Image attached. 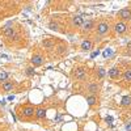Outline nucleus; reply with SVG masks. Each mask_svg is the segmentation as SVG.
Masks as SVG:
<instances>
[{"mask_svg": "<svg viewBox=\"0 0 131 131\" xmlns=\"http://www.w3.org/2000/svg\"><path fill=\"white\" fill-rule=\"evenodd\" d=\"M109 31V24L107 23H98L97 24V33L100 36H104Z\"/></svg>", "mask_w": 131, "mask_h": 131, "instance_id": "f257e3e1", "label": "nucleus"}, {"mask_svg": "<svg viewBox=\"0 0 131 131\" xmlns=\"http://www.w3.org/2000/svg\"><path fill=\"white\" fill-rule=\"evenodd\" d=\"M118 16L122 20H131V9L130 8H123L118 12Z\"/></svg>", "mask_w": 131, "mask_h": 131, "instance_id": "f03ea898", "label": "nucleus"}, {"mask_svg": "<svg viewBox=\"0 0 131 131\" xmlns=\"http://www.w3.org/2000/svg\"><path fill=\"white\" fill-rule=\"evenodd\" d=\"M114 30H115L117 34H123V33H126V30H127V26H126L125 23L121 21V23H117L114 25Z\"/></svg>", "mask_w": 131, "mask_h": 131, "instance_id": "7ed1b4c3", "label": "nucleus"}, {"mask_svg": "<svg viewBox=\"0 0 131 131\" xmlns=\"http://www.w3.org/2000/svg\"><path fill=\"white\" fill-rule=\"evenodd\" d=\"M43 63V57L39 55V54H36V55H33L31 58V64L34 66V67H38V66H42Z\"/></svg>", "mask_w": 131, "mask_h": 131, "instance_id": "20e7f679", "label": "nucleus"}, {"mask_svg": "<svg viewBox=\"0 0 131 131\" xmlns=\"http://www.w3.org/2000/svg\"><path fill=\"white\" fill-rule=\"evenodd\" d=\"M3 33H4V36H5V37H8V38H13L16 30L13 29V26H5V28L3 29Z\"/></svg>", "mask_w": 131, "mask_h": 131, "instance_id": "39448f33", "label": "nucleus"}, {"mask_svg": "<svg viewBox=\"0 0 131 131\" xmlns=\"http://www.w3.org/2000/svg\"><path fill=\"white\" fill-rule=\"evenodd\" d=\"M34 109H33L31 106H25L24 109H23V115L24 117H26V118H30L31 115H34Z\"/></svg>", "mask_w": 131, "mask_h": 131, "instance_id": "423d86ee", "label": "nucleus"}, {"mask_svg": "<svg viewBox=\"0 0 131 131\" xmlns=\"http://www.w3.org/2000/svg\"><path fill=\"white\" fill-rule=\"evenodd\" d=\"M85 76H86V72L84 68H78L75 72V78L78 79V80H84L85 79Z\"/></svg>", "mask_w": 131, "mask_h": 131, "instance_id": "0eeeda50", "label": "nucleus"}, {"mask_svg": "<svg viewBox=\"0 0 131 131\" xmlns=\"http://www.w3.org/2000/svg\"><path fill=\"white\" fill-rule=\"evenodd\" d=\"M81 28H83V30H91L93 28V21L89 18H84V23H83Z\"/></svg>", "mask_w": 131, "mask_h": 131, "instance_id": "6e6552de", "label": "nucleus"}, {"mask_svg": "<svg viewBox=\"0 0 131 131\" xmlns=\"http://www.w3.org/2000/svg\"><path fill=\"white\" fill-rule=\"evenodd\" d=\"M84 23V18L81 16H73L72 17V25L73 26H81Z\"/></svg>", "mask_w": 131, "mask_h": 131, "instance_id": "1a4fd4ad", "label": "nucleus"}, {"mask_svg": "<svg viewBox=\"0 0 131 131\" xmlns=\"http://www.w3.org/2000/svg\"><path fill=\"white\" fill-rule=\"evenodd\" d=\"M109 76H110L112 79H118L119 78V70L117 67H113L109 70Z\"/></svg>", "mask_w": 131, "mask_h": 131, "instance_id": "9d476101", "label": "nucleus"}, {"mask_svg": "<svg viewBox=\"0 0 131 131\" xmlns=\"http://www.w3.org/2000/svg\"><path fill=\"white\" fill-rule=\"evenodd\" d=\"M36 117L38 119H43L46 117V110H45V109H42V107L37 109V110H36Z\"/></svg>", "mask_w": 131, "mask_h": 131, "instance_id": "9b49d317", "label": "nucleus"}, {"mask_svg": "<svg viewBox=\"0 0 131 131\" xmlns=\"http://www.w3.org/2000/svg\"><path fill=\"white\" fill-rule=\"evenodd\" d=\"M92 49V42L89 41V39H85L83 43H81V50H91Z\"/></svg>", "mask_w": 131, "mask_h": 131, "instance_id": "f8f14e48", "label": "nucleus"}, {"mask_svg": "<svg viewBox=\"0 0 131 131\" xmlns=\"http://www.w3.org/2000/svg\"><path fill=\"white\" fill-rule=\"evenodd\" d=\"M98 89H100V86H98L97 84H94V83H92V84L88 85V91L91 93H96V92H98Z\"/></svg>", "mask_w": 131, "mask_h": 131, "instance_id": "ddd939ff", "label": "nucleus"}, {"mask_svg": "<svg viewBox=\"0 0 131 131\" xmlns=\"http://www.w3.org/2000/svg\"><path fill=\"white\" fill-rule=\"evenodd\" d=\"M3 89H4V91H10V89H13V83H10V81L3 83Z\"/></svg>", "mask_w": 131, "mask_h": 131, "instance_id": "4468645a", "label": "nucleus"}, {"mask_svg": "<svg viewBox=\"0 0 131 131\" xmlns=\"http://www.w3.org/2000/svg\"><path fill=\"white\" fill-rule=\"evenodd\" d=\"M86 102H88V105H94L96 104V97L94 96H88L86 97Z\"/></svg>", "mask_w": 131, "mask_h": 131, "instance_id": "2eb2a0df", "label": "nucleus"}, {"mask_svg": "<svg viewBox=\"0 0 131 131\" xmlns=\"http://www.w3.org/2000/svg\"><path fill=\"white\" fill-rule=\"evenodd\" d=\"M123 79L126 81H131V70H127L125 73H123Z\"/></svg>", "mask_w": 131, "mask_h": 131, "instance_id": "dca6fc26", "label": "nucleus"}, {"mask_svg": "<svg viewBox=\"0 0 131 131\" xmlns=\"http://www.w3.org/2000/svg\"><path fill=\"white\" fill-rule=\"evenodd\" d=\"M131 104V97H123L122 98V105H130Z\"/></svg>", "mask_w": 131, "mask_h": 131, "instance_id": "f3484780", "label": "nucleus"}, {"mask_svg": "<svg viewBox=\"0 0 131 131\" xmlns=\"http://www.w3.org/2000/svg\"><path fill=\"white\" fill-rule=\"evenodd\" d=\"M49 28H50V29H52V30H58V29H59L58 24H57V23H54V21H51V23L49 24Z\"/></svg>", "mask_w": 131, "mask_h": 131, "instance_id": "a211bd4d", "label": "nucleus"}, {"mask_svg": "<svg viewBox=\"0 0 131 131\" xmlns=\"http://www.w3.org/2000/svg\"><path fill=\"white\" fill-rule=\"evenodd\" d=\"M8 78V73L7 72H0V81H5Z\"/></svg>", "mask_w": 131, "mask_h": 131, "instance_id": "6ab92c4d", "label": "nucleus"}, {"mask_svg": "<svg viewBox=\"0 0 131 131\" xmlns=\"http://www.w3.org/2000/svg\"><path fill=\"white\" fill-rule=\"evenodd\" d=\"M43 46L45 47H52V42L50 39H45L43 41Z\"/></svg>", "mask_w": 131, "mask_h": 131, "instance_id": "aec40b11", "label": "nucleus"}, {"mask_svg": "<svg viewBox=\"0 0 131 131\" xmlns=\"http://www.w3.org/2000/svg\"><path fill=\"white\" fill-rule=\"evenodd\" d=\"M36 73V71H34V68L33 67H29V68H26V75H29V76H33Z\"/></svg>", "mask_w": 131, "mask_h": 131, "instance_id": "412c9836", "label": "nucleus"}, {"mask_svg": "<svg viewBox=\"0 0 131 131\" xmlns=\"http://www.w3.org/2000/svg\"><path fill=\"white\" fill-rule=\"evenodd\" d=\"M98 78H104V76H105V70L104 68H98Z\"/></svg>", "mask_w": 131, "mask_h": 131, "instance_id": "4be33fe9", "label": "nucleus"}, {"mask_svg": "<svg viewBox=\"0 0 131 131\" xmlns=\"http://www.w3.org/2000/svg\"><path fill=\"white\" fill-rule=\"evenodd\" d=\"M66 50H67V49H66L64 46H60V47H58V54H63Z\"/></svg>", "mask_w": 131, "mask_h": 131, "instance_id": "5701e85b", "label": "nucleus"}, {"mask_svg": "<svg viewBox=\"0 0 131 131\" xmlns=\"http://www.w3.org/2000/svg\"><path fill=\"white\" fill-rule=\"evenodd\" d=\"M128 50H131V42L128 43ZM130 54H131V51H130Z\"/></svg>", "mask_w": 131, "mask_h": 131, "instance_id": "b1692460", "label": "nucleus"}, {"mask_svg": "<svg viewBox=\"0 0 131 131\" xmlns=\"http://www.w3.org/2000/svg\"><path fill=\"white\" fill-rule=\"evenodd\" d=\"M130 21H131V20H130Z\"/></svg>", "mask_w": 131, "mask_h": 131, "instance_id": "393cba45", "label": "nucleus"}]
</instances>
